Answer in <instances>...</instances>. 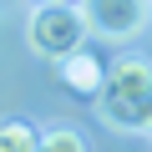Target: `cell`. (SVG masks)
<instances>
[{
  "label": "cell",
  "instance_id": "obj_2",
  "mask_svg": "<svg viewBox=\"0 0 152 152\" xmlns=\"http://www.w3.org/2000/svg\"><path fill=\"white\" fill-rule=\"evenodd\" d=\"M26 41L41 61H66L71 51H81L86 41V20L76 5H36L31 10V26H26Z\"/></svg>",
  "mask_w": 152,
  "mask_h": 152
},
{
  "label": "cell",
  "instance_id": "obj_3",
  "mask_svg": "<svg viewBox=\"0 0 152 152\" xmlns=\"http://www.w3.org/2000/svg\"><path fill=\"white\" fill-rule=\"evenodd\" d=\"M86 31L102 41H132L152 20V0H76Z\"/></svg>",
  "mask_w": 152,
  "mask_h": 152
},
{
  "label": "cell",
  "instance_id": "obj_6",
  "mask_svg": "<svg viewBox=\"0 0 152 152\" xmlns=\"http://www.w3.org/2000/svg\"><path fill=\"white\" fill-rule=\"evenodd\" d=\"M36 127L31 122H20V117H5L0 122V152H36Z\"/></svg>",
  "mask_w": 152,
  "mask_h": 152
},
{
  "label": "cell",
  "instance_id": "obj_5",
  "mask_svg": "<svg viewBox=\"0 0 152 152\" xmlns=\"http://www.w3.org/2000/svg\"><path fill=\"white\" fill-rule=\"evenodd\" d=\"M36 152H91V142H86V132H81V127L56 122V127H46V132L36 137Z\"/></svg>",
  "mask_w": 152,
  "mask_h": 152
},
{
  "label": "cell",
  "instance_id": "obj_7",
  "mask_svg": "<svg viewBox=\"0 0 152 152\" xmlns=\"http://www.w3.org/2000/svg\"><path fill=\"white\" fill-rule=\"evenodd\" d=\"M36 5H76V0H36Z\"/></svg>",
  "mask_w": 152,
  "mask_h": 152
},
{
  "label": "cell",
  "instance_id": "obj_1",
  "mask_svg": "<svg viewBox=\"0 0 152 152\" xmlns=\"http://www.w3.org/2000/svg\"><path fill=\"white\" fill-rule=\"evenodd\" d=\"M96 112L117 132H147V122H152V61L147 56H117L107 66Z\"/></svg>",
  "mask_w": 152,
  "mask_h": 152
},
{
  "label": "cell",
  "instance_id": "obj_4",
  "mask_svg": "<svg viewBox=\"0 0 152 152\" xmlns=\"http://www.w3.org/2000/svg\"><path fill=\"white\" fill-rule=\"evenodd\" d=\"M56 71H61L66 91H76V96H96V91H102V76H107V66H102L91 51H71L66 61H56Z\"/></svg>",
  "mask_w": 152,
  "mask_h": 152
}]
</instances>
